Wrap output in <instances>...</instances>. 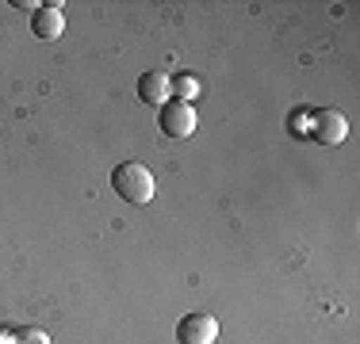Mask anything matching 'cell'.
I'll list each match as a JSON object with an SVG mask.
<instances>
[{
    "mask_svg": "<svg viewBox=\"0 0 360 344\" xmlns=\"http://www.w3.org/2000/svg\"><path fill=\"white\" fill-rule=\"evenodd\" d=\"M176 340L180 344H215L219 340V322L211 314H184L176 325Z\"/></svg>",
    "mask_w": 360,
    "mask_h": 344,
    "instance_id": "cell-4",
    "label": "cell"
},
{
    "mask_svg": "<svg viewBox=\"0 0 360 344\" xmlns=\"http://www.w3.org/2000/svg\"><path fill=\"white\" fill-rule=\"evenodd\" d=\"M12 340H15V344H50V337H46L42 329H20Z\"/></svg>",
    "mask_w": 360,
    "mask_h": 344,
    "instance_id": "cell-9",
    "label": "cell"
},
{
    "mask_svg": "<svg viewBox=\"0 0 360 344\" xmlns=\"http://www.w3.org/2000/svg\"><path fill=\"white\" fill-rule=\"evenodd\" d=\"M8 340H12V337H8V333H0V344H8Z\"/></svg>",
    "mask_w": 360,
    "mask_h": 344,
    "instance_id": "cell-11",
    "label": "cell"
},
{
    "mask_svg": "<svg viewBox=\"0 0 360 344\" xmlns=\"http://www.w3.org/2000/svg\"><path fill=\"white\" fill-rule=\"evenodd\" d=\"M111 187H115L119 199L142 206L153 199V192H158V180H153V172L142 165V161H123V165H115L111 172Z\"/></svg>",
    "mask_w": 360,
    "mask_h": 344,
    "instance_id": "cell-1",
    "label": "cell"
},
{
    "mask_svg": "<svg viewBox=\"0 0 360 344\" xmlns=\"http://www.w3.org/2000/svg\"><path fill=\"white\" fill-rule=\"evenodd\" d=\"M169 92H173L176 100L192 103L195 96H200V81H195V77H188V73H180V77H169Z\"/></svg>",
    "mask_w": 360,
    "mask_h": 344,
    "instance_id": "cell-7",
    "label": "cell"
},
{
    "mask_svg": "<svg viewBox=\"0 0 360 344\" xmlns=\"http://www.w3.org/2000/svg\"><path fill=\"white\" fill-rule=\"evenodd\" d=\"M12 8H23V12H31V8H39L35 0H12Z\"/></svg>",
    "mask_w": 360,
    "mask_h": 344,
    "instance_id": "cell-10",
    "label": "cell"
},
{
    "mask_svg": "<svg viewBox=\"0 0 360 344\" xmlns=\"http://www.w3.org/2000/svg\"><path fill=\"white\" fill-rule=\"evenodd\" d=\"M195 107L192 103H184V100H165L158 107V126H161V134L165 138H188V134H195Z\"/></svg>",
    "mask_w": 360,
    "mask_h": 344,
    "instance_id": "cell-2",
    "label": "cell"
},
{
    "mask_svg": "<svg viewBox=\"0 0 360 344\" xmlns=\"http://www.w3.org/2000/svg\"><path fill=\"white\" fill-rule=\"evenodd\" d=\"M31 31H35V39L42 42H54V39H62V31H65V12H62V4H39L35 12H31Z\"/></svg>",
    "mask_w": 360,
    "mask_h": 344,
    "instance_id": "cell-5",
    "label": "cell"
},
{
    "mask_svg": "<svg viewBox=\"0 0 360 344\" xmlns=\"http://www.w3.org/2000/svg\"><path fill=\"white\" fill-rule=\"evenodd\" d=\"M173 92H169V77L161 73V69H146L139 77V100L150 103V107H161Z\"/></svg>",
    "mask_w": 360,
    "mask_h": 344,
    "instance_id": "cell-6",
    "label": "cell"
},
{
    "mask_svg": "<svg viewBox=\"0 0 360 344\" xmlns=\"http://www.w3.org/2000/svg\"><path fill=\"white\" fill-rule=\"evenodd\" d=\"M345 134H349V123L341 111H333V107L311 111V134L307 138H314L319 145H338V142H345Z\"/></svg>",
    "mask_w": 360,
    "mask_h": 344,
    "instance_id": "cell-3",
    "label": "cell"
},
{
    "mask_svg": "<svg viewBox=\"0 0 360 344\" xmlns=\"http://www.w3.org/2000/svg\"><path fill=\"white\" fill-rule=\"evenodd\" d=\"M288 126H291V134H295V138H307V134H311V111L295 107V111H291V119H288Z\"/></svg>",
    "mask_w": 360,
    "mask_h": 344,
    "instance_id": "cell-8",
    "label": "cell"
}]
</instances>
